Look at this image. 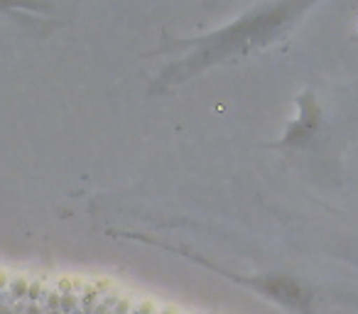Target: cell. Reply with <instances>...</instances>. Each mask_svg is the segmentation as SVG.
<instances>
[{
  "instance_id": "6da1fadb",
  "label": "cell",
  "mask_w": 358,
  "mask_h": 314,
  "mask_svg": "<svg viewBox=\"0 0 358 314\" xmlns=\"http://www.w3.org/2000/svg\"><path fill=\"white\" fill-rule=\"evenodd\" d=\"M317 0H275L268 6H260L255 10L245 13L231 25L214 30L204 37H192V40L162 42L157 52L152 55H164V52L189 50V55L179 57L177 62L167 64L152 84L155 91H167L169 86L189 81L199 71L211 69L216 64H229V62L243 59L263 47L273 45L278 37H282Z\"/></svg>"
},
{
  "instance_id": "7a4b0ae2",
  "label": "cell",
  "mask_w": 358,
  "mask_h": 314,
  "mask_svg": "<svg viewBox=\"0 0 358 314\" xmlns=\"http://www.w3.org/2000/svg\"><path fill=\"white\" fill-rule=\"evenodd\" d=\"M299 108H302V115H299L302 120L289 128L285 143H302V140L309 135V130H314V128H309V123L312 125L319 123V106H317V101H314L312 91H304V94L299 96Z\"/></svg>"
}]
</instances>
